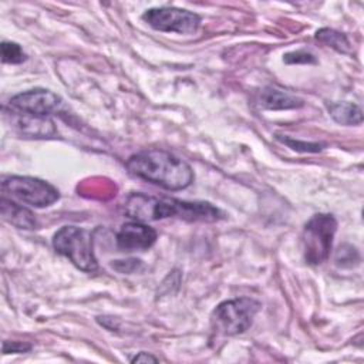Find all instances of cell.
I'll return each instance as SVG.
<instances>
[{"mask_svg": "<svg viewBox=\"0 0 364 364\" xmlns=\"http://www.w3.org/2000/svg\"><path fill=\"white\" fill-rule=\"evenodd\" d=\"M124 210L136 222H154L165 218H181L189 222H216L223 218L220 209L209 202H189L176 198L131 193L125 199Z\"/></svg>", "mask_w": 364, "mask_h": 364, "instance_id": "cell-1", "label": "cell"}, {"mask_svg": "<svg viewBox=\"0 0 364 364\" xmlns=\"http://www.w3.org/2000/svg\"><path fill=\"white\" fill-rule=\"evenodd\" d=\"M131 175L168 191H181L193 182V171L188 162L164 149H144L127 161Z\"/></svg>", "mask_w": 364, "mask_h": 364, "instance_id": "cell-2", "label": "cell"}, {"mask_svg": "<svg viewBox=\"0 0 364 364\" xmlns=\"http://www.w3.org/2000/svg\"><path fill=\"white\" fill-rule=\"evenodd\" d=\"M262 304L252 297H237L219 303L210 314V327L222 336L245 333L253 323Z\"/></svg>", "mask_w": 364, "mask_h": 364, "instance_id": "cell-3", "label": "cell"}, {"mask_svg": "<svg viewBox=\"0 0 364 364\" xmlns=\"http://www.w3.org/2000/svg\"><path fill=\"white\" fill-rule=\"evenodd\" d=\"M53 247L65 256L77 269L92 273L98 269L94 255L92 236L88 230L77 226H63L53 236Z\"/></svg>", "mask_w": 364, "mask_h": 364, "instance_id": "cell-4", "label": "cell"}, {"mask_svg": "<svg viewBox=\"0 0 364 364\" xmlns=\"http://www.w3.org/2000/svg\"><path fill=\"white\" fill-rule=\"evenodd\" d=\"M336 230L337 220L330 213H316L307 220L301 233L306 263L317 266L330 257Z\"/></svg>", "mask_w": 364, "mask_h": 364, "instance_id": "cell-5", "label": "cell"}, {"mask_svg": "<svg viewBox=\"0 0 364 364\" xmlns=\"http://www.w3.org/2000/svg\"><path fill=\"white\" fill-rule=\"evenodd\" d=\"M1 196L23 202L34 208H44L54 203L60 193L51 183L33 176H6L1 181Z\"/></svg>", "mask_w": 364, "mask_h": 364, "instance_id": "cell-6", "label": "cell"}, {"mask_svg": "<svg viewBox=\"0 0 364 364\" xmlns=\"http://www.w3.org/2000/svg\"><path fill=\"white\" fill-rule=\"evenodd\" d=\"M142 20L162 33L193 34L200 26V17L196 13L178 7L148 9L144 11Z\"/></svg>", "mask_w": 364, "mask_h": 364, "instance_id": "cell-7", "label": "cell"}, {"mask_svg": "<svg viewBox=\"0 0 364 364\" xmlns=\"http://www.w3.org/2000/svg\"><path fill=\"white\" fill-rule=\"evenodd\" d=\"M10 107L16 111L28 112L34 115L48 117L64 111V101L60 95L44 88H34L20 92L10 100Z\"/></svg>", "mask_w": 364, "mask_h": 364, "instance_id": "cell-8", "label": "cell"}, {"mask_svg": "<svg viewBox=\"0 0 364 364\" xmlns=\"http://www.w3.org/2000/svg\"><path fill=\"white\" fill-rule=\"evenodd\" d=\"M158 233L154 228L148 226L144 222H127L121 225V228L117 232L115 242L118 249L125 252H134V250H146L154 246L156 242Z\"/></svg>", "mask_w": 364, "mask_h": 364, "instance_id": "cell-9", "label": "cell"}, {"mask_svg": "<svg viewBox=\"0 0 364 364\" xmlns=\"http://www.w3.org/2000/svg\"><path fill=\"white\" fill-rule=\"evenodd\" d=\"M11 125H14L21 135L30 138H50L57 132L54 121L50 117L21 111L11 112Z\"/></svg>", "mask_w": 364, "mask_h": 364, "instance_id": "cell-10", "label": "cell"}, {"mask_svg": "<svg viewBox=\"0 0 364 364\" xmlns=\"http://www.w3.org/2000/svg\"><path fill=\"white\" fill-rule=\"evenodd\" d=\"M0 209H1L3 219L6 222H9L10 225H13L18 229H36L37 228L36 215L31 210H28L27 208L14 202L13 199L1 196Z\"/></svg>", "mask_w": 364, "mask_h": 364, "instance_id": "cell-11", "label": "cell"}, {"mask_svg": "<svg viewBox=\"0 0 364 364\" xmlns=\"http://www.w3.org/2000/svg\"><path fill=\"white\" fill-rule=\"evenodd\" d=\"M259 102L263 108L266 109H293V108H300L304 105V101L299 98L297 95H293L286 91H280L272 87L264 88L260 92Z\"/></svg>", "mask_w": 364, "mask_h": 364, "instance_id": "cell-12", "label": "cell"}, {"mask_svg": "<svg viewBox=\"0 0 364 364\" xmlns=\"http://www.w3.org/2000/svg\"><path fill=\"white\" fill-rule=\"evenodd\" d=\"M328 112L341 125H360L363 122V111L354 102H333L328 105Z\"/></svg>", "mask_w": 364, "mask_h": 364, "instance_id": "cell-13", "label": "cell"}, {"mask_svg": "<svg viewBox=\"0 0 364 364\" xmlns=\"http://www.w3.org/2000/svg\"><path fill=\"white\" fill-rule=\"evenodd\" d=\"M316 38H317L320 43H323V44H326V46H328V47H331V48H334V50L338 51V53L347 54V53L351 51V46H350V41H348L347 36L343 34V33H340V31H336V30H333V28L324 27V28L317 30Z\"/></svg>", "mask_w": 364, "mask_h": 364, "instance_id": "cell-14", "label": "cell"}, {"mask_svg": "<svg viewBox=\"0 0 364 364\" xmlns=\"http://www.w3.org/2000/svg\"><path fill=\"white\" fill-rule=\"evenodd\" d=\"M1 60L6 64H20L26 60V53L17 43L3 41L1 43Z\"/></svg>", "mask_w": 364, "mask_h": 364, "instance_id": "cell-15", "label": "cell"}, {"mask_svg": "<svg viewBox=\"0 0 364 364\" xmlns=\"http://www.w3.org/2000/svg\"><path fill=\"white\" fill-rule=\"evenodd\" d=\"M360 255L358 250L351 245H343L338 247L336 255V263L341 267H351L354 264H358Z\"/></svg>", "mask_w": 364, "mask_h": 364, "instance_id": "cell-16", "label": "cell"}, {"mask_svg": "<svg viewBox=\"0 0 364 364\" xmlns=\"http://www.w3.org/2000/svg\"><path fill=\"white\" fill-rule=\"evenodd\" d=\"M277 139H280L283 144H286L287 146H290L294 151H300V152H318L323 149V144L318 142H306V141H299V139H293L289 136H282L277 135Z\"/></svg>", "mask_w": 364, "mask_h": 364, "instance_id": "cell-17", "label": "cell"}, {"mask_svg": "<svg viewBox=\"0 0 364 364\" xmlns=\"http://www.w3.org/2000/svg\"><path fill=\"white\" fill-rule=\"evenodd\" d=\"M286 64H317V58L307 50H296L283 55Z\"/></svg>", "mask_w": 364, "mask_h": 364, "instance_id": "cell-18", "label": "cell"}, {"mask_svg": "<svg viewBox=\"0 0 364 364\" xmlns=\"http://www.w3.org/2000/svg\"><path fill=\"white\" fill-rule=\"evenodd\" d=\"M141 264V260L138 259H128V260H117L112 267L117 269L118 272H122V273H132L135 270H138Z\"/></svg>", "mask_w": 364, "mask_h": 364, "instance_id": "cell-19", "label": "cell"}, {"mask_svg": "<svg viewBox=\"0 0 364 364\" xmlns=\"http://www.w3.org/2000/svg\"><path fill=\"white\" fill-rule=\"evenodd\" d=\"M31 346L20 341H4L3 343V353L10 354V353H26L30 351Z\"/></svg>", "mask_w": 364, "mask_h": 364, "instance_id": "cell-20", "label": "cell"}, {"mask_svg": "<svg viewBox=\"0 0 364 364\" xmlns=\"http://www.w3.org/2000/svg\"><path fill=\"white\" fill-rule=\"evenodd\" d=\"M131 361H132V363H149V361L156 363L158 358L154 357V355H151V354H148V353H139V354H136L135 357H132Z\"/></svg>", "mask_w": 364, "mask_h": 364, "instance_id": "cell-21", "label": "cell"}]
</instances>
